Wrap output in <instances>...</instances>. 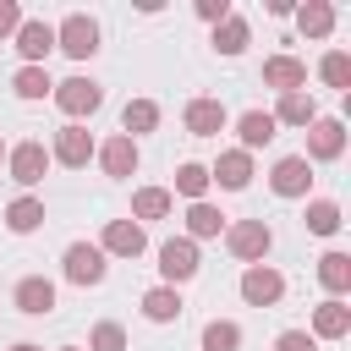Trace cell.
<instances>
[{"label": "cell", "mask_w": 351, "mask_h": 351, "mask_svg": "<svg viewBox=\"0 0 351 351\" xmlns=\"http://www.w3.org/2000/svg\"><path fill=\"white\" fill-rule=\"evenodd\" d=\"M44 165H49L44 143H16V148H11V181L38 186V181H44Z\"/></svg>", "instance_id": "10"}, {"label": "cell", "mask_w": 351, "mask_h": 351, "mask_svg": "<svg viewBox=\"0 0 351 351\" xmlns=\"http://www.w3.org/2000/svg\"><path fill=\"white\" fill-rule=\"evenodd\" d=\"M346 329H351V307H346L340 296H329V302L313 313V335H324V340H340Z\"/></svg>", "instance_id": "17"}, {"label": "cell", "mask_w": 351, "mask_h": 351, "mask_svg": "<svg viewBox=\"0 0 351 351\" xmlns=\"http://www.w3.org/2000/svg\"><path fill=\"white\" fill-rule=\"evenodd\" d=\"M22 27V11H16V0H0V38L5 33H16Z\"/></svg>", "instance_id": "36"}, {"label": "cell", "mask_w": 351, "mask_h": 351, "mask_svg": "<svg viewBox=\"0 0 351 351\" xmlns=\"http://www.w3.org/2000/svg\"><path fill=\"white\" fill-rule=\"evenodd\" d=\"M11 351H38V346H11Z\"/></svg>", "instance_id": "38"}, {"label": "cell", "mask_w": 351, "mask_h": 351, "mask_svg": "<svg viewBox=\"0 0 351 351\" xmlns=\"http://www.w3.org/2000/svg\"><path fill=\"white\" fill-rule=\"evenodd\" d=\"M16 49H22V60H27V66H38V60L55 49V27H49V22H38V16H33V22H22V27H16Z\"/></svg>", "instance_id": "12"}, {"label": "cell", "mask_w": 351, "mask_h": 351, "mask_svg": "<svg viewBox=\"0 0 351 351\" xmlns=\"http://www.w3.org/2000/svg\"><path fill=\"white\" fill-rule=\"evenodd\" d=\"M269 186H274L280 197H302V192L313 186V165H307L302 154H285V159L274 165V176H269Z\"/></svg>", "instance_id": "6"}, {"label": "cell", "mask_w": 351, "mask_h": 351, "mask_svg": "<svg viewBox=\"0 0 351 351\" xmlns=\"http://www.w3.org/2000/svg\"><path fill=\"white\" fill-rule=\"evenodd\" d=\"M121 137H137V132H154L159 126V104H148V99H132L126 110H121Z\"/></svg>", "instance_id": "23"}, {"label": "cell", "mask_w": 351, "mask_h": 351, "mask_svg": "<svg viewBox=\"0 0 351 351\" xmlns=\"http://www.w3.org/2000/svg\"><path fill=\"white\" fill-rule=\"evenodd\" d=\"M49 88H55V82H49L44 66H22V71H16V93H22V99H44Z\"/></svg>", "instance_id": "31"}, {"label": "cell", "mask_w": 351, "mask_h": 351, "mask_svg": "<svg viewBox=\"0 0 351 351\" xmlns=\"http://www.w3.org/2000/svg\"><path fill=\"white\" fill-rule=\"evenodd\" d=\"M307 230H313V236H335V230H340V208H335L329 197L307 203Z\"/></svg>", "instance_id": "29"}, {"label": "cell", "mask_w": 351, "mask_h": 351, "mask_svg": "<svg viewBox=\"0 0 351 351\" xmlns=\"http://www.w3.org/2000/svg\"><path fill=\"white\" fill-rule=\"evenodd\" d=\"M225 247H230L241 263H258V258L274 247V230H269L263 219H241V225H230V230H225Z\"/></svg>", "instance_id": "2"}, {"label": "cell", "mask_w": 351, "mask_h": 351, "mask_svg": "<svg viewBox=\"0 0 351 351\" xmlns=\"http://www.w3.org/2000/svg\"><path fill=\"white\" fill-rule=\"evenodd\" d=\"M66 280L71 285H99L104 280V252L88 247V241H71L66 247Z\"/></svg>", "instance_id": "5"}, {"label": "cell", "mask_w": 351, "mask_h": 351, "mask_svg": "<svg viewBox=\"0 0 351 351\" xmlns=\"http://www.w3.org/2000/svg\"><path fill=\"white\" fill-rule=\"evenodd\" d=\"M99 159H104L110 176H132V170H137V143H132V137H110V143L99 148Z\"/></svg>", "instance_id": "19"}, {"label": "cell", "mask_w": 351, "mask_h": 351, "mask_svg": "<svg viewBox=\"0 0 351 351\" xmlns=\"http://www.w3.org/2000/svg\"><path fill=\"white\" fill-rule=\"evenodd\" d=\"M55 104H60L66 115H93V110L104 104V88H99L93 77H66V82H55Z\"/></svg>", "instance_id": "3"}, {"label": "cell", "mask_w": 351, "mask_h": 351, "mask_svg": "<svg viewBox=\"0 0 351 351\" xmlns=\"http://www.w3.org/2000/svg\"><path fill=\"white\" fill-rule=\"evenodd\" d=\"M318 71H324V82H329V88H340V93L351 88V55H346V49H329Z\"/></svg>", "instance_id": "30"}, {"label": "cell", "mask_w": 351, "mask_h": 351, "mask_svg": "<svg viewBox=\"0 0 351 351\" xmlns=\"http://www.w3.org/2000/svg\"><path fill=\"white\" fill-rule=\"evenodd\" d=\"M176 192H186L192 203H203V192H208V170H203V165H181V170H176Z\"/></svg>", "instance_id": "32"}, {"label": "cell", "mask_w": 351, "mask_h": 351, "mask_svg": "<svg viewBox=\"0 0 351 351\" xmlns=\"http://www.w3.org/2000/svg\"><path fill=\"white\" fill-rule=\"evenodd\" d=\"M318 280H324V291H351V258L346 252H324L318 258Z\"/></svg>", "instance_id": "21"}, {"label": "cell", "mask_w": 351, "mask_h": 351, "mask_svg": "<svg viewBox=\"0 0 351 351\" xmlns=\"http://www.w3.org/2000/svg\"><path fill=\"white\" fill-rule=\"evenodd\" d=\"M55 44H60L71 60H88V55L99 49V22H93V16H82V11H71V16L55 27Z\"/></svg>", "instance_id": "1"}, {"label": "cell", "mask_w": 351, "mask_h": 351, "mask_svg": "<svg viewBox=\"0 0 351 351\" xmlns=\"http://www.w3.org/2000/svg\"><path fill=\"white\" fill-rule=\"evenodd\" d=\"M5 225H11L16 236H27V230H38V225H44V203H38V197H16V203L5 208Z\"/></svg>", "instance_id": "24"}, {"label": "cell", "mask_w": 351, "mask_h": 351, "mask_svg": "<svg viewBox=\"0 0 351 351\" xmlns=\"http://www.w3.org/2000/svg\"><path fill=\"white\" fill-rule=\"evenodd\" d=\"M60 351H77V346H60Z\"/></svg>", "instance_id": "39"}, {"label": "cell", "mask_w": 351, "mask_h": 351, "mask_svg": "<svg viewBox=\"0 0 351 351\" xmlns=\"http://www.w3.org/2000/svg\"><path fill=\"white\" fill-rule=\"evenodd\" d=\"M313 126L318 121V104H313V93H280V110H274V126Z\"/></svg>", "instance_id": "18"}, {"label": "cell", "mask_w": 351, "mask_h": 351, "mask_svg": "<svg viewBox=\"0 0 351 351\" xmlns=\"http://www.w3.org/2000/svg\"><path fill=\"white\" fill-rule=\"evenodd\" d=\"M143 313H148L154 324H170V318H181V296H176V285H154V291L143 296Z\"/></svg>", "instance_id": "22"}, {"label": "cell", "mask_w": 351, "mask_h": 351, "mask_svg": "<svg viewBox=\"0 0 351 351\" xmlns=\"http://www.w3.org/2000/svg\"><path fill=\"white\" fill-rule=\"evenodd\" d=\"M88 154H93V137H88L77 121L55 132V159H60V165H71V170H77V165H88Z\"/></svg>", "instance_id": "14"}, {"label": "cell", "mask_w": 351, "mask_h": 351, "mask_svg": "<svg viewBox=\"0 0 351 351\" xmlns=\"http://www.w3.org/2000/svg\"><path fill=\"white\" fill-rule=\"evenodd\" d=\"M88 351H126V329L121 324H99L93 340H88Z\"/></svg>", "instance_id": "34"}, {"label": "cell", "mask_w": 351, "mask_h": 351, "mask_svg": "<svg viewBox=\"0 0 351 351\" xmlns=\"http://www.w3.org/2000/svg\"><path fill=\"white\" fill-rule=\"evenodd\" d=\"M186 230H192V236H219V230H225V214H219L214 203H192V208H186Z\"/></svg>", "instance_id": "27"}, {"label": "cell", "mask_w": 351, "mask_h": 351, "mask_svg": "<svg viewBox=\"0 0 351 351\" xmlns=\"http://www.w3.org/2000/svg\"><path fill=\"white\" fill-rule=\"evenodd\" d=\"M208 181H219L225 192H241V186L252 181V154H241V148H236V154H219V165L208 170Z\"/></svg>", "instance_id": "15"}, {"label": "cell", "mask_w": 351, "mask_h": 351, "mask_svg": "<svg viewBox=\"0 0 351 351\" xmlns=\"http://www.w3.org/2000/svg\"><path fill=\"white\" fill-rule=\"evenodd\" d=\"M241 296H247L252 307H274V302L285 296V280H280L269 263H247V274H241Z\"/></svg>", "instance_id": "4"}, {"label": "cell", "mask_w": 351, "mask_h": 351, "mask_svg": "<svg viewBox=\"0 0 351 351\" xmlns=\"http://www.w3.org/2000/svg\"><path fill=\"white\" fill-rule=\"evenodd\" d=\"M263 82H269V88H280V93H302L307 66H302L296 55H269V60H263Z\"/></svg>", "instance_id": "8"}, {"label": "cell", "mask_w": 351, "mask_h": 351, "mask_svg": "<svg viewBox=\"0 0 351 351\" xmlns=\"http://www.w3.org/2000/svg\"><path fill=\"white\" fill-rule=\"evenodd\" d=\"M16 307H22L27 318H44V313L55 307V285H49L44 274H27V280L16 285Z\"/></svg>", "instance_id": "16"}, {"label": "cell", "mask_w": 351, "mask_h": 351, "mask_svg": "<svg viewBox=\"0 0 351 351\" xmlns=\"http://www.w3.org/2000/svg\"><path fill=\"white\" fill-rule=\"evenodd\" d=\"M159 274H165L170 285H176V280H192V274H197V247H192L186 236H181V241H165V247H159Z\"/></svg>", "instance_id": "7"}, {"label": "cell", "mask_w": 351, "mask_h": 351, "mask_svg": "<svg viewBox=\"0 0 351 351\" xmlns=\"http://www.w3.org/2000/svg\"><path fill=\"white\" fill-rule=\"evenodd\" d=\"M0 154H5V143H0Z\"/></svg>", "instance_id": "40"}, {"label": "cell", "mask_w": 351, "mask_h": 351, "mask_svg": "<svg viewBox=\"0 0 351 351\" xmlns=\"http://www.w3.org/2000/svg\"><path fill=\"white\" fill-rule=\"evenodd\" d=\"M197 16H208V22H225V16H230V5H225V0H197Z\"/></svg>", "instance_id": "37"}, {"label": "cell", "mask_w": 351, "mask_h": 351, "mask_svg": "<svg viewBox=\"0 0 351 351\" xmlns=\"http://www.w3.org/2000/svg\"><path fill=\"white\" fill-rule=\"evenodd\" d=\"M214 49H219V55H241V49H247V22H241V16H225V22L214 27Z\"/></svg>", "instance_id": "25"}, {"label": "cell", "mask_w": 351, "mask_h": 351, "mask_svg": "<svg viewBox=\"0 0 351 351\" xmlns=\"http://www.w3.org/2000/svg\"><path fill=\"white\" fill-rule=\"evenodd\" d=\"M296 22H302V33H313V38H324V33L335 27V11H329L324 0H307V5L296 11Z\"/></svg>", "instance_id": "28"}, {"label": "cell", "mask_w": 351, "mask_h": 351, "mask_svg": "<svg viewBox=\"0 0 351 351\" xmlns=\"http://www.w3.org/2000/svg\"><path fill=\"white\" fill-rule=\"evenodd\" d=\"M274 351H318V340H313L307 329H285V335L274 340Z\"/></svg>", "instance_id": "35"}, {"label": "cell", "mask_w": 351, "mask_h": 351, "mask_svg": "<svg viewBox=\"0 0 351 351\" xmlns=\"http://www.w3.org/2000/svg\"><path fill=\"white\" fill-rule=\"evenodd\" d=\"M143 247H148V236H143V225H137V219H110V225H104V247H99V252L137 258Z\"/></svg>", "instance_id": "11"}, {"label": "cell", "mask_w": 351, "mask_h": 351, "mask_svg": "<svg viewBox=\"0 0 351 351\" xmlns=\"http://www.w3.org/2000/svg\"><path fill=\"white\" fill-rule=\"evenodd\" d=\"M186 132H192V137L225 132V104H219V99H192V104H186Z\"/></svg>", "instance_id": "13"}, {"label": "cell", "mask_w": 351, "mask_h": 351, "mask_svg": "<svg viewBox=\"0 0 351 351\" xmlns=\"http://www.w3.org/2000/svg\"><path fill=\"white\" fill-rule=\"evenodd\" d=\"M132 214H137V219H165V214H170V192H165V186H143V192L132 197Z\"/></svg>", "instance_id": "26"}, {"label": "cell", "mask_w": 351, "mask_h": 351, "mask_svg": "<svg viewBox=\"0 0 351 351\" xmlns=\"http://www.w3.org/2000/svg\"><path fill=\"white\" fill-rule=\"evenodd\" d=\"M340 148H346V126L329 121V115H318L313 132H307V154H313V159H340ZM307 154H302V159H307Z\"/></svg>", "instance_id": "9"}, {"label": "cell", "mask_w": 351, "mask_h": 351, "mask_svg": "<svg viewBox=\"0 0 351 351\" xmlns=\"http://www.w3.org/2000/svg\"><path fill=\"white\" fill-rule=\"evenodd\" d=\"M236 346H241V329H236V324H219V318H214V324L203 329V351H236Z\"/></svg>", "instance_id": "33"}, {"label": "cell", "mask_w": 351, "mask_h": 351, "mask_svg": "<svg viewBox=\"0 0 351 351\" xmlns=\"http://www.w3.org/2000/svg\"><path fill=\"white\" fill-rule=\"evenodd\" d=\"M236 132H241V154H247V148H263V143L274 137V115H263V110H247V115L236 121Z\"/></svg>", "instance_id": "20"}]
</instances>
